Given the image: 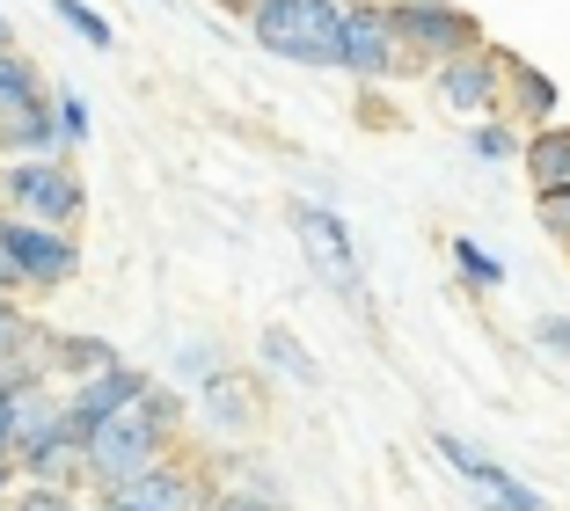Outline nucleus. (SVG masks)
<instances>
[{"mask_svg": "<svg viewBox=\"0 0 570 511\" xmlns=\"http://www.w3.org/2000/svg\"><path fill=\"white\" fill-rule=\"evenodd\" d=\"M0 198L16 205V219H37V227H73L81 219V176H73L59 154H22V161L0 168Z\"/></svg>", "mask_w": 570, "mask_h": 511, "instance_id": "nucleus-3", "label": "nucleus"}, {"mask_svg": "<svg viewBox=\"0 0 570 511\" xmlns=\"http://www.w3.org/2000/svg\"><path fill=\"white\" fill-rule=\"evenodd\" d=\"M490 88H498V59H490V51H446V59H439V96L453 102V110H483L490 102Z\"/></svg>", "mask_w": 570, "mask_h": 511, "instance_id": "nucleus-10", "label": "nucleus"}, {"mask_svg": "<svg viewBox=\"0 0 570 511\" xmlns=\"http://www.w3.org/2000/svg\"><path fill=\"white\" fill-rule=\"evenodd\" d=\"M336 22H344L336 0H256L249 8L256 45L301 67H336Z\"/></svg>", "mask_w": 570, "mask_h": 511, "instance_id": "nucleus-2", "label": "nucleus"}, {"mask_svg": "<svg viewBox=\"0 0 570 511\" xmlns=\"http://www.w3.org/2000/svg\"><path fill=\"white\" fill-rule=\"evenodd\" d=\"M8 482H16V461H8V453H0V504H8Z\"/></svg>", "mask_w": 570, "mask_h": 511, "instance_id": "nucleus-28", "label": "nucleus"}, {"mask_svg": "<svg viewBox=\"0 0 570 511\" xmlns=\"http://www.w3.org/2000/svg\"><path fill=\"white\" fill-rule=\"evenodd\" d=\"M336 67L366 73V81H381V73L395 67V30H387V8H344V22H336Z\"/></svg>", "mask_w": 570, "mask_h": 511, "instance_id": "nucleus-6", "label": "nucleus"}, {"mask_svg": "<svg viewBox=\"0 0 570 511\" xmlns=\"http://www.w3.org/2000/svg\"><path fill=\"white\" fill-rule=\"evenodd\" d=\"M0 45H16V22H8V16H0Z\"/></svg>", "mask_w": 570, "mask_h": 511, "instance_id": "nucleus-30", "label": "nucleus"}, {"mask_svg": "<svg viewBox=\"0 0 570 511\" xmlns=\"http://www.w3.org/2000/svg\"><path fill=\"white\" fill-rule=\"evenodd\" d=\"M0 248L22 285H67L81 271V248L67 227H37V219H0Z\"/></svg>", "mask_w": 570, "mask_h": 511, "instance_id": "nucleus-4", "label": "nucleus"}, {"mask_svg": "<svg viewBox=\"0 0 570 511\" xmlns=\"http://www.w3.org/2000/svg\"><path fill=\"white\" fill-rule=\"evenodd\" d=\"M22 336H30V322H22V314L8 307V293H0V358H8V351H16Z\"/></svg>", "mask_w": 570, "mask_h": 511, "instance_id": "nucleus-23", "label": "nucleus"}, {"mask_svg": "<svg viewBox=\"0 0 570 511\" xmlns=\"http://www.w3.org/2000/svg\"><path fill=\"white\" fill-rule=\"evenodd\" d=\"M475 154H483V161H504V154H512V132H504V125H483V132H475Z\"/></svg>", "mask_w": 570, "mask_h": 511, "instance_id": "nucleus-24", "label": "nucleus"}, {"mask_svg": "<svg viewBox=\"0 0 570 511\" xmlns=\"http://www.w3.org/2000/svg\"><path fill=\"white\" fill-rule=\"evenodd\" d=\"M205 416H213L219 431H242L249 424V387L227 373H205Z\"/></svg>", "mask_w": 570, "mask_h": 511, "instance_id": "nucleus-14", "label": "nucleus"}, {"mask_svg": "<svg viewBox=\"0 0 570 511\" xmlns=\"http://www.w3.org/2000/svg\"><path fill=\"white\" fill-rule=\"evenodd\" d=\"M387 30L410 37V45H424L432 59L475 45V22L461 16V8H439V0H395V8H387Z\"/></svg>", "mask_w": 570, "mask_h": 511, "instance_id": "nucleus-5", "label": "nucleus"}, {"mask_svg": "<svg viewBox=\"0 0 570 511\" xmlns=\"http://www.w3.org/2000/svg\"><path fill=\"white\" fill-rule=\"evenodd\" d=\"M16 285L22 278H16V264H8V248H0V293H16Z\"/></svg>", "mask_w": 570, "mask_h": 511, "instance_id": "nucleus-27", "label": "nucleus"}, {"mask_svg": "<svg viewBox=\"0 0 570 511\" xmlns=\"http://www.w3.org/2000/svg\"><path fill=\"white\" fill-rule=\"evenodd\" d=\"M439 453H446V461L461 468V475H469L475 490H483V504H490V511H549V504H541V497L527 490L520 475H504L498 461H483V453H475L469 439H453V431H446V439H439Z\"/></svg>", "mask_w": 570, "mask_h": 511, "instance_id": "nucleus-8", "label": "nucleus"}, {"mask_svg": "<svg viewBox=\"0 0 570 511\" xmlns=\"http://www.w3.org/2000/svg\"><path fill=\"white\" fill-rule=\"evenodd\" d=\"M59 147V125H51V96L8 102L0 110V154H51Z\"/></svg>", "mask_w": 570, "mask_h": 511, "instance_id": "nucleus-11", "label": "nucleus"}, {"mask_svg": "<svg viewBox=\"0 0 570 511\" xmlns=\"http://www.w3.org/2000/svg\"><path fill=\"white\" fill-rule=\"evenodd\" d=\"M8 511H81V497H73L67 482H30V490H22Z\"/></svg>", "mask_w": 570, "mask_h": 511, "instance_id": "nucleus-19", "label": "nucleus"}, {"mask_svg": "<svg viewBox=\"0 0 570 511\" xmlns=\"http://www.w3.org/2000/svg\"><path fill=\"white\" fill-rule=\"evenodd\" d=\"M541 219H549V234L570 242V190H541Z\"/></svg>", "mask_w": 570, "mask_h": 511, "instance_id": "nucleus-22", "label": "nucleus"}, {"mask_svg": "<svg viewBox=\"0 0 570 511\" xmlns=\"http://www.w3.org/2000/svg\"><path fill=\"white\" fill-rule=\"evenodd\" d=\"M168 424H176V402H168L161 387H139L132 402H118V410L81 439V475L96 482V490H118V482L147 475V468L161 461V445H168Z\"/></svg>", "mask_w": 570, "mask_h": 511, "instance_id": "nucleus-1", "label": "nucleus"}, {"mask_svg": "<svg viewBox=\"0 0 570 511\" xmlns=\"http://www.w3.org/2000/svg\"><path fill=\"white\" fill-rule=\"evenodd\" d=\"M293 227H301V242H307V256H315L322 278H330L336 293L358 299V256H352V242H344V219L322 213V205H301V213H293Z\"/></svg>", "mask_w": 570, "mask_h": 511, "instance_id": "nucleus-7", "label": "nucleus"}, {"mask_svg": "<svg viewBox=\"0 0 570 511\" xmlns=\"http://www.w3.org/2000/svg\"><path fill=\"white\" fill-rule=\"evenodd\" d=\"M51 125H59V147H81V139H88V102L73 96V88H59V102H51Z\"/></svg>", "mask_w": 570, "mask_h": 511, "instance_id": "nucleus-18", "label": "nucleus"}, {"mask_svg": "<svg viewBox=\"0 0 570 511\" xmlns=\"http://www.w3.org/2000/svg\"><path fill=\"white\" fill-rule=\"evenodd\" d=\"M527 176L534 190H570V132H541L527 147Z\"/></svg>", "mask_w": 570, "mask_h": 511, "instance_id": "nucleus-13", "label": "nucleus"}, {"mask_svg": "<svg viewBox=\"0 0 570 511\" xmlns=\"http://www.w3.org/2000/svg\"><path fill=\"white\" fill-rule=\"evenodd\" d=\"M534 344H541V351H563V358H570V314H563V322L549 314V322L534 330Z\"/></svg>", "mask_w": 570, "mask_h": 511, "instance_id": "nucleus-25", "label": "nucleus"}, {"mask_svg": "<svg viewBox=\"0 0 570 511\" xmlns=\"http://www.w3.org/2000/svg\"><path fill=\"white\" fill-rule=\"evenodd\" d=\"M219 8H235V16H249V8H256V0H219Z\"/></svg>", "mask_w": 570, "mask_h": 511, "instance_id": "nucleus-29", "label": "nucleus"}, {"mask_svg": "<svg viewBox=\"0 0 570 511\" xmlns=\"http://www.w3.org/2000/svg\"><path fill=\"white\" fill-rule=\"evenodd\" d=\"M51 16L67 22L73 37H88V45H96V51H110V45H118V37H110V22H102L96 8H88V0H51Z\"/></svg>", "mask_w": 570, "mask_h": 511, "instance_id": "nucleus-17", "label": "nucleus"}, {"mask_svg": "<svg viewBox=\"0 0 570 511\" xmlns=\"http://www.w3.org/2000/svg\"><path fill=\"white\" fill-rule=\"evenodd\" d=\"M59 365V373H102V365H118V351L102 344V336H45V373Z\"/></svg>", "mask_w": 570, "mask_h": 511, "instance_id": "nucleus-12", "label": "nucleus"}, {"mask_svg": "<svg viewBox=\"0 0 570 511\" xmlns=\"http://www.w3.org/2000/svg\"><path fill=\"white\" fill-rule=\"evenodd\" d=\"M453 256H461V278H469V285H504V264L490 256V248H475V242H453Z\"/></svg>", "mask_w": 570, "mask_h": 511, "instance_id": "nucleus-20", "label": "nucleus"}, {"mask_svg": "<svg viewBox=\"0 0 570 511\" xmlns=\"http://www.w3.org/2000/svg\"><path fill=\"white\" fill-rule=\"evenodd\" d=\"M30 96H45V81H37V67L22 59L16 45H0V110H8V102H30Z\"/></svg>", "mask_w": 570, "mask_h": 511, "instance_id": "nucleus-15", "label": "nucleus"}, {"mask_svg": "<svg viewBox=\"0 0 570 511\" xmlns=\"http://www.w3.org/2000/svg\"><path fill=\"white\" fill-rule=\"evenodd\" d=\"M264 358L271 365H278V373H293V380H301V387H315V358H307V351L301 344H293V336H285V330H264Z\"/></svg>", "mask_w": 570, "mask_h": 511, "instance_id": "nucleus-16", "label": "nucleus"}, {"mask_svg": "<svg viewBox=\"0 0 570 511\" xmlns=\"http://www.w3.org/2000/svg\"><path fill=\"white\" fill-rule=\"evenodd\" d=\"M8 439H16V387H0V453H8Z\"/></svg>", "mask_w": 570, "mask_h": 511, "instance_id": "nucleus-26", "label": "nucleus"}, {"mask_svg": "<svg viewBox=\"0 0 570 511\" xmlns=\"http://www.w3.org/2000/svg\"><path fill=\"white\" fill-rule=\"evenodd\" d=\"M139 387H147V373H132V365H102V373L73 380V395H67V424H73V439H88V431H96L102 416L118 410V402H132Z\"/></svg>", "mask_w": 570, "mask_h": 511, "instance_id": "nucleus-9", "label": "nucleus"}, {"mask_svg": "<svg viewBox=\"0 0 570 511\" xmlns=\"http://www.w3.org/2000/svg\"><path fill=\"white\" fill-rule=\"evenodd\" d=\"M512 81H520V102H527L534 117H549V110H556V81H549V73H534V67H512Z\"/></svg>", "mask_w": 570, "mask_h": 511, "instance_id": "nucleus-21", "label": "nucleus"}]
</instances>
